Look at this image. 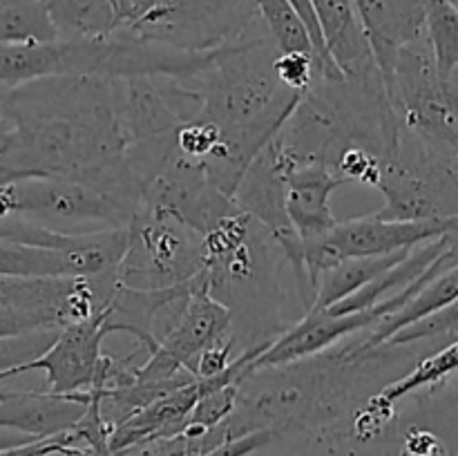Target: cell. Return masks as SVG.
Wrapping results in <instances>:
<instances>
[{
    "mask_svg": "<svg viewBox=\"0 0 458 456\" xmlns=\"http://www.w3.org/2000/svg\"><path fill=\"white\" fill-rule=\"evenodd\" d=\"M0 110L12 123L0 168L79 179L134 213L141 208V183L125 156L112 79L49 74L0 85Z\"/></svg>",
    "mask_w": 458,
    "mask_h": 456,
    "instance_id": "1",
    "label": "cell"
},
{
    "mask_svg": "<svg viewBox=\"0 0 458 456\" xmlns=\"http://www.w3.org/2000/svg\"><path fill=\"white\" fill-rule=\"evenodd\" d=\"M276 47L268 31L228 43L217 61L183 83L197 92L192 121L215 125L219 148L204 164L210 183L233 197L242 174L284 125L304 92H293L276 74Z\"/></svg>",
    "mask_w": 458,
    "mask_h": 456,
    "instance_id": "2",
    "label": "cell"
},
{
    "mask_svg": "<svg viewBox=\"0 0 458 456\" xmlns=\"http://www.w3.org/2000/svg\"><path fill=\"white\" fill-rule=\"evenodd\" d=\"M376 188L385 206L380 219L458 217V156L438 150L401 125L392 148L380 156Z\"/></svg>",
    "mask_w": 458,
    "mask_h": 456,
    "instance_id": "3",
    "label": "cell"
},
{
    "mask_svg": "<svg viewBox=\"0 0 458 456\" xmlns=\"http://www.w3.org/2000/svg\"><path fill=\"white\" fill-rule=\"evenodd\" d=\"M204 264L201 232L174 215L141 206L128 224V246L114 273L130 289L159 291L188 284Z\"/></svg>",
    "mask_w": 458,
    "mask_h": 456,
    "instance_id": "4",
    "label": "cell"
},
{
    "mask_svg": "<svg viewBox=\"0 0 458 456\" xmlns=\"http://www.w3.org/2000/svg\"><path fill=\"white\" fill-rule=\"evenodd\" d=\"M258 18L253 0H132L121 30L204 52L244 38Z\"/></svg>",
    "mask_w": 458,
    "mask_h": 456,
    "instance_id": "5",
    "label": "cell"
},
{
    "mask_svg": "<svg viewBox=\"0 0 458 456\" xmlns=\"http://www.w3.org/2000/svg\"><path fill=\"white\" fill-rule=\"evenodd\" d=\"M385 89L403 128L458 156V79L438 74L425 36L398 54Z\"/></svg>",
    "mask_w": 458,
    "mask_h": 456,
    "instance_id": "6",
    "label": "cell"
},
{
    "mask_svg": "<svg viewBox=\"0 0 458 456\" xmlns=\"http://www.w3.org/2000/svg\"><path fill=\"white\" fill-rule=\"evenodd\" d=\"M103 313L97 311L83 320L70 322L58 329L56 340L47 351L25 365L22 371H40L43 389L61 396L85 393L94 387L103 358V340L107 338Z\"/></svg>",
    "mask_w": 458,
    "mask_h": 456,
    "instance_id": "7",
    "label": "cell"
},
{
    "mask_svg": "<svg viewBox=\"0 0 458 456\" xmlns=\"http://www.w3.org/2000/svg\"><path fill=\"white\" fill-rule=\"evenodd\" d=\"M112 273L94 277H0V304L47 313L61 326L83 320L101 308L112 289Z\"/></svg>",
    "mask_w": 458,
    "mask_h": 456,
    "instance_id": "8",
    "label": "cell"
},
{
    "mask_svg": "<svg viewBox=\"0 0 458 456\" xmlns=\"http://www.w3.org/2000/svg\"><path fill=\"white\" fill-rule=\"evenodd\" d=\"M378 322L374 308L356 313H331L327 308H309L298 325L282 331L280 338L271 340L264 351L249 365V376L273 367L293 365L327 351L347 335L369 329Z\"/></svg>",
    "mask_w": 458,
    "mask_h": 456,
    "instance_id": "9",
    "label": "cell"
},
{
    "mask_svg": "<svg viewBox=\"0 0 458 456\" xmlns=\"http://www.w3.org/2000/svg\"><path fill=\"white\" fill-rule=\"evenodd\" d=\"M347 179L325 161H304L284 177V213L302 244H313L340 222L331 210V195Z\"/></svg>",
    "mask_w": 458,
    "mask_h": 456,
    "instance_id": "10",
    "label": "cell"
},
{
    "mask_svg": "<svg viewBox=\"0 0 458 456\" xmlns=\"http://www.w3.org/2000/svg\"><path fill=\"white\" fill-rule=\"evenodd\" d=\"M89 402V392L61 396L45 389L0 384V429L27 434L31 438H52L70 432Z\"/></svg>",
    "mask_w": 458,
    "mask_h": 456,
    "instance_id": "11",
    "label": "cell"
},
{
    "mask_svg": "<svg viewBox=\"0 0 458 456\" xmlns=\"http://www.w3.org/2000/svg\"><path fill=\"white\" fill-rule=\"evenodd\" d=\"M353 7L387 85L398 54L425 36V0H353Z\"/></svg>",
    "mask_w": 458,
    "mask_h": 456,
    "instance_id": "12",
    "label": "cell"
},
{
    "mask_svg": "<svg viewBox=\"0 0 458 456\" xmlns=\"http://www.w3.org/2000/svg\"><path fill=\"white\" fill-rule=\"evenodd\" d=\"M201 392H204L201 380L195 378L192 383L183 384V387L174 389V392L165 393V396L152 401L150 405L130 414L128 418L112 427L110 441H107L110 454L119 456L123 452L134 450V447L182 434Z\"/></svg>",
    "mask_w": 458,
    "mask_h": 456,
    "instance_id": "13",
    "label": "cell"
},
{
    "mask_svg": "<svg viewBox=\"0 0 458 456\" xmlns=\"http://www.w3.org/2000/svg\"><path fill=\"white\" fill-rule=\"evenodd\" d=\"M320 27L327 56L344 79H367L380 74L369 43L358 21L353 0H309Z\"/></svg>",
    "mask_w": 458,
    "mask_h": 456,
    "instance_id": "14",
    "label": "cell"
},
{
    "mask_svg": "<svg viewBox=\"0 0 458 456\" xmlns=\"http://www.w3.org/2000/svg\"><path fill=\"white\" fill-rule=\"evenodd\" d=\"M58 40H97L119 30L110 0H38Z\"/></svg>",
    "mask_w": 458,
    "mask_h": 456,
    "instance_id": "15",
    "label": "cell"
},
{
    "mask_svg": "<svg viewBox=\"0 0 458 456\" xmlns=\"http://www.w3.org/2000/svg\"><path fill=\"white\" fill-rule=\"evenodd\" d=\"M410 249L396 250V253L387 255H367V258H349L343 262L334 264V266L325 268L318 277L316 300H313L311 308H327L331 304L340 302L347 295L356 293L365 284L392 268L394 264L401 262Z\"/></svg>",
    "mask_w": 458,
    "mask_h": 456,
    "instance_id": "16",
    "label": "cell"
},
{
    "mask_svg": "<svg viewBox=\"0 0 458 456\" xmlns=\"http://www.w3.org/2000/svg\"><path fill=\"white\" fill-rule=\"evenodd\" d=\"M63 43H0V85L27 83L49 74H63Z\"/></svg>",
    "mask_w": 458,
    "mask_h": 456,
    "instance_id": "17",
    "label": "cell"
},
{
    "mask_svg": "<svg viewBox=\"0 0 458 456\" xmlns=\"http://www.w3.org/2000/svg\"><path fill=\"white\" fill-rule=\"evenodd\" d=\"M454 374H458V338L420 358L414 365V369L407 371L401 378L392 380L389 384H385L378 392V396L385 402H389V405H398L403 398L425 392V389L443 383V380H447Z\"/></svg>",
    "mask_w": 458,
    "mask_h": 456,
    "instance_id": "18",
    "label": "cell"
},
{
    "mask_svg": "<svg viewBox=\"0 0 458 456\" xmlns=\"http://www.w3.org/2000/svg\"><path fill=\"white\" fill-rule=\"evenodd\" d=\"M0 277H70L63 249L25 244L16 240H0Z\"/></svg>",
    "mask_w": 458,
    "mask_h": 456,
    "instance_id": "19",
    "label": "cell"
},
{
    "mask_svg": "<svg viewBox=\"0 0 458 456\" xmlns=\"http://www.w3.org/2000/svg\"><path fill=\"white\" fill-rule=\"evenodd\" d=\"M425 40L443 79H458V12L450 0H425Z\"/></svg>",
    "mask_w": 458,
    "mask_h": 456,
    "instance_id": "20",
    "label": "cell"
},
{
    "mask_svg": "<svg viewBox=\"0 0 458 456\" xmlns=\"http://www.w3.org/2000/svg\"><path fill=\"white\" fill-rule=\"evenodd\" d=\"M410 420L432 427L450 447V454L458 456V374L425 389Z\"/></svg>",
    "mask_w": 458,
    "mask_h": 456,
    "instance_id": "21",
    "label": "cell"
},
{
    "mask_svg": "<svg viewBox=\"0 0 458 456\" xmlns=\"http://www.w3.org/2000/svg\"><path fill=\"white\" fill-rule=\"evenodd\" d=\"M56 31L38 0H0V43H54Z\"/></svg>",
    "mask_w": 458,
    "mask_h": 456,
    "instance_id": "22",
    "label": "cell"
},
{
    "mask_svg": "<svg viewBox=\"0 0 458 456\" xmlns=\"http://www.w3.org/2000/svg\"><path fill=\"white\" fill-rule=\"evenodd\" d=\"M253 3L258 9V16L262 18L268 36L280 52H302L316 56L311 34L291 4V0H253Z\"/></svg>",
    "mask_w": 458,
    "mask_h": 456,
    "instance_id": "23",
    "label": "cell"
},
{
    "mask_svg": "<svg viewBox=\"0 0 458 456\" xmlns=\"http://www.w3.org/2000/svg\"><path fill=\"white\" fill-rule=\"evenodd\" d=\"M458 338V298L443 307L441 311L423 317L410 326H403L401 331L392 335L380 349H398L411 347L419 342H452ZM441 344V347H443Z\"/></svg>",
    "mask_w": 458,
    "mask_h": 456,
    "instance_id": "24",
    "label": "cell"
},
{
    "mask_svg": "<svg viewBox=\"0 0 458 456\" xmlns=\"http://www.w3.org/2000/svg\"><path fill=\"white\" fill-rule=\"evenodd\" d=\"M276 74L293 92H307L318 76V61L313 54L280 52L276 56Z\"/></svg>",
    "mask_w": 458,
    "mask_h": 456,
    "instance_id": "25",
    "label": "cell"
},
{
    "mask_svg": "<svg viewBox=\"0 0 458 456\" xmlns=\"http://www.w3.org/2000/svg\"><path fill=\"white\" fill-rule=\"evenodd\" d=\"M396 456H452L450 447L432 427L416 420H407L401 429V443H398Z\"/></svg>",
    "mask_w": 458,
    "mask_h": 456,
    "instance_id": "26",
    "label": "cell"
},
{
    "mask_svg": "<svg viewBox=\"0 0 458 456\" xmlns=\"http://www.w3.org/2000/svg\"><path fill=\"white\" fill-rule=\"evenodd\" d=\"M38 329H58V326L54 325L47 313L21 307H3L0 304V338L30 334V331Z\"/></svg>",
    "mask_w": 458,
    "mask_h": 456,
    "instance_id": "27",
    "label": "cell"
},
{
    "mask_svg": "<svg viewBox=\"0 0 458 456\" xmlns=\"http://www.w3.org/2000/svg\"><path fill=\"white\" fill-rule=\"evenodd\" d=\"M276 434L271 429H250V432L240 434V436L224 438L222 443L206 450L201 456H250L258 450L273 443Z\"/></svg>",
    "mask_w": 458,
    "mask_h": 456,
    "instance_id": "28",
    "label": "cell"
},
{
    "mask_svg": "<svg viewBox=\"0 0 458 456\" xmlns=\"http://www.w3.org/2000/svg\"><path fill=\"white\" fill-rule=\"evenodd\" d=\"M291 4H293L295 12L300 13V18H302L304 25H307L309 34H311L313 47H316V56H318V76H325V79H340L343 74H340L338 67L331 63V58L327 56L325 43H322V36H320V27H318L311 3H309V0H291Z\"/></svg>",
    "mask_w": 458,
    "mask_h": 456,
    "instance_id": "29",
    "label": "cell"
},
{
    "mask_svg": "<svg viewBox=\"0 0 458 456\" xmlns=\"http://www.w3.org/2000/svg\"><path fill=\"white\" fill-rule=\"evenodd\" d=\"M67 443L65 434L61 436H52V438H40V441H31L25 443V445H16V447H7V450H0V456H40L45 452L54 450V447L63 445ZM70 445V443H67Z\"/></svg>",
    "mask_w": 458,
    "mask_h": 456,
    "instance_id": "30",
    "label": "cell"
},
{
    "mask_svg": "<svg viewBox=\"0 0 458 456\" xmlns=\"http://www.w3.org/2000/svg\"><path fill=\"white\" fill-rule=\"evenodd\" d=\"M31 441H40V438H31L27 434L21 432H12V429H0V450H7V447H16V445H25V443Z\"/></svg>",
    "mask_w": 458,
    "mask_h": 456,
    "instance_id": "31",
    "label": "cell"
},
{
    "mask_svg": "<svg viewBox=\"0 0 458 456\" xmlns=\"http://www.w3.org/2000/svg\"><path fill=\"white\" fill-rule=\"evenodd\" d=\"M40 456H97L92 454V452L88 450H81V447H74V445H67V443H63V445L54 447V450L45 452V454Z\"/></svg>",
    "mask_w": 458,
    "mask_h": 456,
    "instance_id": "32",
    "label": "cell"
},
{
    "mask_svg": "<svg viewBox=\"0 0 458 456\" xmlns=\"http://www.w3.org/2000/svg\"><path fill=\"white\" fill-rule=\"evenodd\" d=\"M112 7H114L116 16H119V27L123 25L125 21L130 18V13H132V0H110Z\"/></svg>",
    "mask_w": 458,
    "mask_h": 456,
    "instance_id": "33",
    "label": "cell"
},
{
    "mask_svg": "<svg viewBox=\"0 0 458 456\" xmlns=\"http://www.w3.org/2000/svg\"><path fill=\"white\" fill-rule=\"evenodd\" d=\"M9 134H12V123H9V119L4 116V112L0 110V156H3L4 148H7L9 143Z\"/></svg>",
    "mask_w": 458,
    "mask_h": 456,
    "instance_id": "34",
    "label": "cell"
},
{
    "mask_svg": "<svg viewBox=\"0 0 458 456\" xmlns=\"http://www.w3.org/2000/svg\"><path fill=\"white\" fill-rule=\"evenodd\" d=\"M450 4H452V7H454L456 12H458V0H450Z\"/></svg>",
    "mask_w": 458,
    "mask_h": 456,
    "instance_id": "35",
    "label": "cell"
}]
</instances>
